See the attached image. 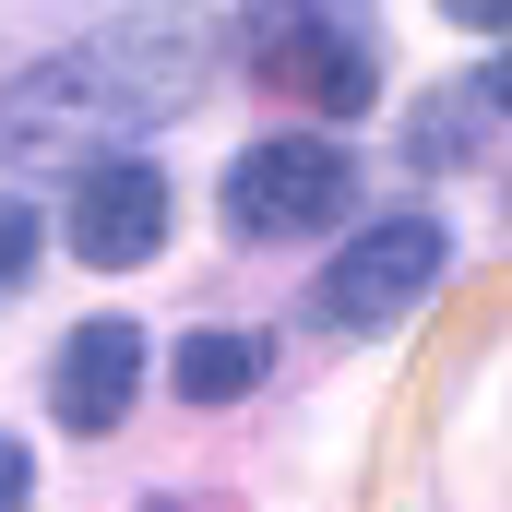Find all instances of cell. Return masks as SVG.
Returning <instances> with one entry per match:
<instances>
[{"label": "cell", "instance_id": "obj_1", "mask_svg": "<svg viewBox=\"0 0 512 512\" xmlns=\"http://www.w3.org/2000/svg\"><path fill=\"white\" fill-rule=\"evenodd\" d=\"M191 96H203V36L108 24L0 84V155L12 167H120L131 131H167Z\"/></svg>", "mask_w": 512, "mask_h": 512}, {"label": "cell", "instance_id": "obj_2", "mask_svg": "<svg viewBox=\"0 0 512 512\" xmlns=\"http://www.w3.org/2000/svg\"><path fill=\"white\" fill-rule=\"evenodd\" d=\"M239 72L310 120H358L382 96V48L358 0H251L239 12Z\"/></svg>", "mask_w": 512, "mask_h": 512}, {"label": "cell", "instance_id": "obj_3", "mask_svg": "<svg viewBox=\"0 0 512 512\" xmlns=\"http://www.w3.org/2000/svg\"><path fill=\"white\" fill-rule=\"evenodd\" d=\"M358 203V167L334 131H262L227 155V227L239 239H322Z\"/></svg>", "mask_w": 512, "mask_h": 512}, {"label": "cell", "instance_id": "obj_4", "mask_svg": "<svg viewBox=\"0 0 512 512\" xmlns=\"http://www.w3.org/2000/svg\"><path fill=\"white\" fill-rule=\"evenodd\" d=\"M441 262H453L441 215H382V227H358L346 251L322 262L310 322H322V334H382V322H405V310L441 286Z\"/></svg>", "mask_w": 512, "mask_h": 512}, {"label": "cell", "instance_id": "obj_5", "mask_svg": "<svg viewBox=\"0 0 512 512\" xmlns=\"http://www.w3.org/2000/svg\"><path fill=\"white\" fill-rule=\"evenodd\" d=\"M72 251L96 262V274H131V262L167 251V179L120 155V167H84V191H72Z\"/></svg>", "mask_w": 512, "mask_h": 512}, {"label": "cell", "instance_id": "obj_6", "mask_svg": "<svg viewBox=\"0 0 512 512\" xmlns=\"http://www.w3.org/2000/svg\"><path fill=\"white\" fill-rule=\"evenodd\" d=\"M131 393H143V334H131L120 310H108V322H72V334H60V370H48L60 429H72V441H108L131 417Z\"/></svg>", "mask_w": 512, "mask_h": 512}, {"label": "cell", "instance_id": "obj_7", "mask_svg": "<svg viewBox=\"0 0 512 512\" xmlns=\"http://www.w3.org/2000/svg\"><path fill=\"white\" fill-rule=\"evenodd\" d=\"M167 382L191 393V405H239V393L262 382V334H239V322H203V334H179Z\"/></svg>", "mask_w": 512, "mask_h": 512}, {"label": "cell", "instance_id": "obj_8", "mask_svg": "<svg viewBox=\"0 0 512 512\" xmlns=\"http://www.w3.org/2000/svg\"><path fill=\"white\" fill-rule=\"evenodd\" d=\"M477 120H489V84H441V108L405 131V167H453V155L477 143Z\"/></svg>", "mask_w": 512, "mask_h": 512}, {"label": "cell", "instance_id": "obj_9", "mask_svg": "<svg viewBox=\"0 0 512 512\" xmlns=\"http://www.w3.org/2000/svg\"><path fill=\"white\" fill-rule=\"evenodd\" d=\"M24 274H36V203H12V191H0V298H12Z\"/></svg>", "mask_w": 512, "mask_h": 512}, {"label": "cell", "instance_id": "obj_10", "mask_svg": "<svg viewBox=\"0 0 512 512\" xmlns=\"http://www.w3.org/2000/svg\"><path fill=\"white\" fill-rule=\"evenodd\" d=\"M24 501H36V453L0 429V512H24Z\"/></svg>", "mask_w": 512, "mask_h": 512}, {"label": "cell", "instance_id": "obj_11", "mask_svg": "<svg viewBox=\"0 0 512 512\" xmlns=\"http://www.w3.org/2000/svg\"><path fill=\"white\" fill-rule=\"evenodd\" d=\"M441 12H453V24H477V36H501V48H512V0H441Z\"/></svg>", "mask_w": 512, "mask_h": 512}, {"label": "cell", "instance_id": "obj_12", "mask_svg": "<svg viewBox=\"0 0 512 512\" xmlns=\"http://www.w3.org/2000/svg\"><path fill=\"white\" fill-rule=\"evenodd\" d=\"M489 108H512V48H501V72H489Z\"/></svg>", "mask_w": 512, "mask_h": 512}]
</instances>
